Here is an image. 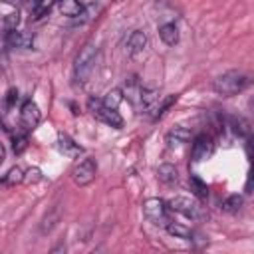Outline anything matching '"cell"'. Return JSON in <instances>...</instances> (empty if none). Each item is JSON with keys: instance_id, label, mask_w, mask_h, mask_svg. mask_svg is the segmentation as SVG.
I'll return each mask as SVG.
<instances>
[{"instance_id": "9", "label": "cell", "mask_w": 254, "mask_h": 254, "mask_svg": "<svg viewBox=\"0 0 254 254\" xmlns=\"http://www.w3.org/2000/svg\"><path fill=\"white\" fill-rule=\"evenodd\" d=\"M147 48V34L143 30H133L131 36L127 38V44H125V50H127V56L129 58H137L139 54H143Z\"/></svg>"}, {"instance_id": "19", "label": "cell", "mask_w": 254, "mask_h": 254, "mask_svg": "<svg viewBox=\"0 0 254 254\" xmlns=\"http://www.w3.org/2000/svg\"><path fill=\"white\" fill-rule=\"evenodd\" d=\"M141 83L137 79V75H131L129 79H125V89H123V95H127L131 101H139V93H141Z\"/></svg>"}, {"instance_id": "24", "label": "cell", "mask_w": 254, "mask_h": 254, "mask_svg": "<svg viewBox=\"0 0 254 254\" xmlns=\"http://www.w3.org/2000/svg\"><path fill=\"white\" fill-rule=\"evenodd\" d=\"M189 183H190V189L194 190V194H196V196L204 198V196L208 194V187H206V183H202L198 177H194V175H192V177L189 179Z\"/></svg>"}, {"instance_id": "1", "label": "cell", "mask_w": 254, "mask_h": 254, "mask_svg": "<svg viewBox=\"0 0 254 254\" xmlns=\"http://www.w3.org/2000/svg\"><path fill=\"white\" fill-rule=\"evenodd\" d=\"M250 79L246 73L238 71V69H230V71H224L222 75H218L214 81H212V89L222 95V97H230V95H236L240 91H244L248 87Z\"/></svg>"}, {"instance_id": "18", "label": "cell", "mask_w": 254, "mask_h": 254, "mask_svg": "<svg viewBox=\"0 0 254 254\" xmlns=\"http://www.w3.org/2000/svg\"><path fill=\"white\" fill-rule=\"evenodd\" d=\"M242 206H244V198H242V194H230V196H226V198L222 200V210L228 212V214H236V212H240Z\"/></svg>"}, {"instance_id": "17", "label": "cell", "mask_w": 254, "mask_h": 254, "mask_svg": "<svg viewBox=\"0 0 254 254\" xmlns=\"http://www.w3.org/2000/svg\"><path fill=\"white\" fill-rule=\"evenodd\" d=\"M60 216H62V206L60 204H54V208L42 218V224H40V232L46 234L50 230H54V226L60 222Z\"/></svg>"}, {"instance_id": "3", "label": "cell", "mask_w": 254, "mask_h": 254, "mask_svg": "<svg viewBox=\"0 0 254 254\" xmlns=\"http://www.w3.org/2000/svg\"><path fill=\"white\" fill-rule=\"evenodd\" d=\"M87 107H89L91 115H93L97 121H101V123H105V125H111V127H115V129L123 127V117L119 115V111L107 107L101 99L91 97V99L87 101Z\"/></svg>"}, {"instance_id": "6", "label": "cell", "mask_w": 254, "mask_h": 254, "mask_svg": "<svg viewBox=\"0 0 254 254\" xmlns=\"http://www.w3.org/2000/svg\"><path fill=\"white\" fill-rule=\"evenodd\" d=\"M95 175H97V165H95V159L91 157H85L83 161H79L73 169H71V181L77 185V187H87L95 181Z\"/></svg>"}, {"instance_id": "2", "label": "cell", "mask_w": 254, "mask_h": 254, "mask_svg": "<svg viewBox=\"0 0 254 254\" xmlns=\"http://www.w3.org/2000/svg\"><path fill=\"white\" fill-rule=\"evenodd\" d=\"M95 62H97V46L93 42H87L79 50V54L73 62V79H75V83L83 85L89 79V75L95 69Z\"/></svg>"}, {"instance_id": "7", "label": "cell", "mask_w": 254, "mask_h": 254, "mask_svg": "<svg viewBox=\"0 0 254 254\" xmlns=\"http://www.w3.org/2000/svg\"><path fill=\"white\" fill-rule=\"evenodd\" d=\"M40 119H42L40 107H38L32 99H26V101L22 103V107H20V125H22L26 131H32V129L38 127Z\"/></svg>"}, {"instance_id": "8", "label": "cell", "mask_w": 254, "mask_h": 254, "mask_svg": "<svg viewBox=\"0 0 254 254\" xmlns=\"http://www.w3.org/2000/svg\"><path fill=\"white\" fill-rule=\"evenodd\" d=\"M212 155V139L208 135H198L194 137L192 141V147H190V159L194 163H200L204 159H208Z\"/></svg>"}, {"instance_id": "13", "label": "cell", "mask_w": 254, "mask_h": 254, "mask_svg": "<svg viewBox=\"0 0 254 254\" xmlns=\"http://www.w3.org/2000/svg\"><path fill=\"white\" fill-rule=\"evenodd\" d=\"M161 95H159V89L155 87H141V93H139V105L147 111H151L157 103H159Z\"/></svg>"}, {"instance_id": "22", "label": "cell", "mask_w": 254, "mask_h": 254, "mask_svg": "<svg viewBox=\"0 0 254 254\" xmlns=\"http://www.w3.org/2000/svg\"><path fill=\"white\" fill-rule=\"evenodd\" d=\"M232 131H234L238 137L250 139V123H248L244 117H234V119H232Z\"/></svg>"}, {"instance_id": "16", "label": "cell", "mask_w": 254, "mask_h": 254, "mask_svg": "<svg viewBox=\"0 0 254 254\" xmlns=\"http://www.w3.org/2000/svg\"><path fill=\"white\" fill-rule=\"evenodd\" d=\"M159 38L163 40L165 46H175L179 42V28L173 22H167L159 28Z\"/></svg>"}, {"instance_id": "20", "label": "cell", "mask_w": 254, "mask_h": 254, "mask_svg": "<svg viewBox=\"0 0 254 254\" xmlns=\"http://www.w3.org/2000/svg\"><path fill=\"white\" fill-rule=\"evenodd\" d=\"M123 97H125V95H123V89H121V87H113V89H109V91L105 93V97H103L101 101H103L107 107L117 109V107H119V103L123 101Z\"/></svg>"}, {"instance_id": "15", "label": "cell", "mask_w": 254, "mask_h": 254, "mask_svg": "<svg viewBox=\"0 0 254 254\" xmlns=\"http://www.w3.org/2000/svg\"><path fill=\"white\" fill-rule=\"evenodd\" d=\"M157 179H159L163 185H175L177 179H179V171H177L175 165L163 163V165L157 169Z\"/></svg>"}, {"instance_id": "11", "label": "cell", "mask_w": 254, "mask_h": 254, "mask_svg": "<svg viewBox=\"0 0 254 254\" xmlns=\"http://www.w3.org/2000/svg\"><path fill=\"white\" fill-rule=\"evenodd\" d=\"M34 44V36L28 32H20V30H10L6 32V46L8 48H30Z\"/></svg>"}, {"instance_id": "21", "label": "cell", "mask_w": 254, "mask_h": 254, "mask_svg": "<svg viewBox=\"0 0 254 254\" xmlns=\"http://www.w3.org/2000/svg\"><path fill=\"white\" fill-rule=\"evenodd\" d=\"M165 228L169 230V234H173L175 238H183V240H189V238H190V234H192L189 226L179 224V222H171V220H169V224H167Z\"/></svg>"}, {"instance_id": "14", "label": "cell", "mask_w": 254, "mask_h": 254, "mask_svg": "<svg viewBox=\"0 0 254 254\" xmlns=\"http://www.w3.org/2000/svg\"><path fill=\"white\" fill-rule=\"evenodd\" d=\"M58 10L67 18H79L83 14V4L79 0H58Z\"/></svg>"}, {"instance_id": "23", "label": "cell", "mask_w": 254, "mask_h": 254, "mask_svg": "<svg viewBox=\"0 0 254 254\" xmlns=\"http://www.w3.org/2000/svg\"><path fill=\"white\" fill-rule=\"evenodd\" d=\"M175 99H177V95H169V97H165V99H159V103L151 109V111H153V113H151V119H159V117L175 103Z\"/></svg>"}, {"instance_id": "4", "label": "cell", "mask_w": 254, "mask_h": 254, "mask_svg": "<svg viewBox=\"0 0 254 254\" xmlns=\"http://www.w3.org/2000/svg\"><path fill=\"white\" fill-rule=\"evenodd\" d=\"M169 208L173 212L183 214L185 218H190V220H200L204 216L202 206L198 204V200H194L190 196H175V198H171L169 200Z\"/></svg>"}, {"instance_id": "5", "label": "cell", "mask_w": 254, "mask_h": 254, "mask_svg": "<svg viewBox=\"0 0 254 254\" xmlns=\"http://www.w3.org/2000/svg\"><path fill=\"white\" fill-rule=\"evenodd\" d=\"M143 214L149 222L157 226H167L169 224V206L161 198H147L143 202Z\"/></svg>"}, {"instance_id": "30", "label": "cell", "mask_w": 254, "mask_h": 254, "mask_svg": "<svg viewBox=\"0 0 254 254\" xmlns=\"http://www.w3.org/2000/svg\"><path fill=\"white\" fill-rule=\"evenodd\" d=\"M4 157H6V149H4V145L0 143V161H4Z\"/></svg>"}, {"instance_id": "27", "label": "cell", "mask_w": 254, "mask_h": 254, "mask_svg": "<svg viewBox=\"0 0 254 254\" xmlns=\"http://www.w3.org/2000/svg\"><path fill=\"white\" fill-rule=\"evenodd\" d=\"M14 153H22L26 147H28V139H26V135H20V137H14Z\"/></svg>"}, {"instance_id": "31", "label": "cell", "mask_w": 254, "mask_h": 254, "mask_svg": "<svg viewBox=\"0 0 254 254\" xmlns=\"http://www.w3.org/2000/svg\"><path fill=\"white\" fill-rule=\"evenodd\" d=\"M115 2H121V0H115Z\"/></svg>"}, {"instance_id": "29", "label": "cell", "mask_w": 254, "mask_h": 254, "mask_svg": "<svg viewBox=\"0 0 254 254\" xmlns=\"http://www.w3.org/2000/svg\"><path fill=\"white\" fill-rule=\"evenodd\" d=\"M52 0H34V4H38V6H48Z\"/></svg>"}, {"instance_id": "28", "label": "cell", "mask_w": 254, "mask_h": 254, "mask_svg": "<svg viewBox=\"0 0 254 254\" xmlns=\"http://www.w3.org/2000/svg\"><path fill=\"white\" fill-rule=\"evenodd\" d=\"M16 26H18V14H8L4 20V30L10 32V30H16Z\"/></svg>"}, {"instance_id": "26", "label": "cell", "mask_w": 254, "mask_h": 254, "mask_svg": "<svg viewBox=\"0 0 254 254\" xmlns=\"http://www.w3.org/2000/svg\"><path fill=\"white\" fill-rule=\"evenodd\" d=\"M44 177H42V171L38 169V167H32V169H28V171H24V183H28V185H34V183H40Z\"/></svg>"}, {"instance_id": "12", "label": "cell", "mask_w": 254, "mask_h": 254, "mask_svg": "<svg viewBox=\"0 0 254 254\" xmlns=\"http://www.w3.org/2000/svg\"><path fill=\"white\" fill-rule=\"evenodd\" d=\"M189 139H190V131L185 127H175L165 135V143L169 147H181V145L189 143Z\"/></svg>"}, {"instance_id": "10", "label": "cell", "mask_w": 254, "mask_h": 254, "mask_svg": "<svg viewBox=\"0 0 254 254\" xmlns=\"http://www.w3.org/2000/svg\"><path fill=\"white\" fill-rule=\"evenodd\" d=\"M56 145H58V151L62 155L69 157V159H75V157H79L83 153V147L79 143H75L71 137H67V135H58V143Z\"/></svg>"}, {"instance_id": "25", "label": "cell", "mask_w": 254, "mask_h": 254, "mask_svg": "<svg viewBox=\"0 0 254 254\" xmlns=\"http://www.w3.org/2000/svg\"><path fill=\"white\" fill-rule=\"evenodd\" d=\"M24 183V169L22 167H12L6 175V185H20Z\"/></svg>"}]
</instances>
